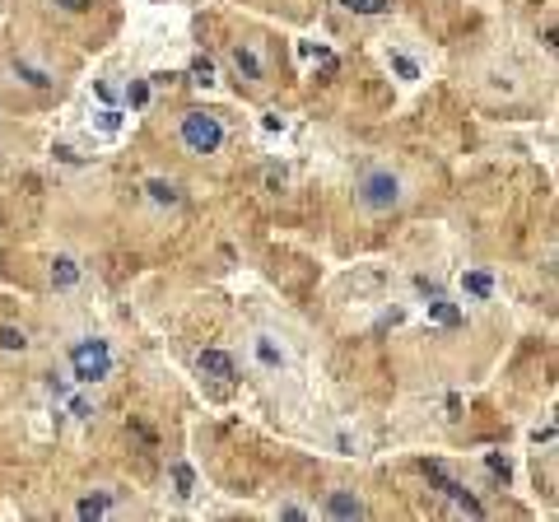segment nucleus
Returning a JSON list of instances; mask_svg holds the SVG:
<instances>
[{"mask_svg":"<svg viewBox=\"0 0 559 522\" xmlns=\"http://www.w3.org/2000/svg\"><path fill=\"white\" fill-rule=\"evenodd\" d=\"M355 196H359L364 211L387 215V211H397V205H401V178H397V173H387V169H373V173L359 178Z\"/></svg>","mask_w":559,"mask_h":522,"instance_id":"obj_1","label":"nucleus"},{"mask_svg":"<svg viewBox=\"0 0 559 522\" xmlns=\"http://www.w3.org/2000/svg\"><path fill=\"white\" fill-rule=\"evenodd\" d=\"M108 373H112V350H108V341L89 336V341H75V345H70V378H75V383H103Z\"/></svg>","mask_w":559,"mask_h":522,"instance_id":"obj_2","label":"nucleus"},{"mask_svg":"<svg viewBox=\"0 0 559 522\" xmlns=\"http://www.w3.org/2000/svg\"><path fill=\"white\" fill-rule=\"evenodd\" d=\"M182 145H186L192 154H215L219 145H224L219 117H215V112H186V117H182Z\"/></svg>","mask_w":559,"mask_h":522,"instance_id":"obj_3","label":"nucleus"},{"mask_svg":"<svg viewBox=\"0 0 559 522\" xmlns=\"http://www.w3.org/2000/svg\"><path fill=\"white\" fill-rule=\"evenodd\" d=\"M420 471H424V476L433 480V485H439V490H443V494L452 499V504L462 509V513H471V518H485V504H481V499H475V494H471L466 485H457V480H452V476H448V471H443L439 462H420Z\"/></svg>","mask_w":559,"mask_h":522,"instance_id":"obj_4","label":"nucleus"},{"mask_svg":"<svg viewBox=\"0 0 559 522\" xmlns=\"http://www.w3.org/2000/svg\"><path fill=\"white\" fill-rule=\"evenodd\" d=\"M196 369L205 373V378H215V383H234V378H238V364H234V354H224V350H201Z\"/></svg>","mask_w":559,"mask_h":522,"instance_id":"obj_5","label":"nucleus"},{"mask_svg":"<svg viewBox=\"0 0 559 522\" xmlns=\"http://www.w3.org/2000/svg\"><path fill=\"white\" fill-rule=\"evenodd\" d=\"M364 513H368V509H364L349 490H331V494H326V518H364Z\"/></svg>","mask_w":559,"mask_h":522,"instance_id":"obj_6","label":"nucleus"},{"mask_svg":"<svg viewBox=\"0 0 559 522\" xmlns=\"http://www.w3.org/2000/svg\"><path fill=\"white\" fill-rule=\"evenodd\" d=\"M429 322H439V327H462V308L448 303L443 294H433V299H429Z\"/></svg>","mask_w":559,"mask_h":522,"instance_id":"obj_7","label":"nucleus"},{"mask_svg":"<svg viewBox=\"0 0 559 522\" xmlns=\"http://www.w3.org/2000/svg\"><path fill=\"white\" fill-rule=\"evenodd\" d=\"M79 285V261L75 257H56L52 261V289H75Z\"/></svg>","mask_w":559,"mask_h":522,"instance_id":"obj_8","label":"nucleus"},{"mask_svg":"<svg viewBox=\"0 0 559 522\" xmlns=\"http://www.w3.org/2000/svg\"><path fill=\"white\" fill-rule=\"evenodd\" d=\"M108 509H112V490H98V494H85V499H79V504H75V513H79V518H85V522L103 518V513H108Z\"/></svg>","mask_w":559,"mask_h":522,"instance_id":"obj_9","label":"nucleus"},{"mask_svg":"<svg viewBox=\"0 0 559 522\" xmlns=\"http://www.w3.org/2000/svg\"><path fill=\"white\" fill-rule=\"evenodd\" d=\"M14 75H19V79H24V85H29V89H52V75H47L43 66H33V61H24V56H19V61H14Z\"/></svg>","mask_w":559,"mask_h":522,"instance_id":"obj_10","label":"nucleus"},{"mask_svg":"<svg viewBox=\"0 0 559 522\" xmlns=\"http://www.w3.org/2000/svg\"><path fill=\"white\" fill-rule=\"evenodd\" d=\"M144 192H150L154 205H169V211H173V205H182V192H177L173 182H163V178H150V182H144Z\"/></svg>","mask_w":559,"mask_h":522,"instance_id":"obj_11","label":"nucleus"},{"mask_svg":"<svg viewBox=\"0 0 559 522\" xmlns=\"http://www.w3.org/2000/svg\"><path fill=\"white\" fill-rule=\"evenodd\" d=\"M462 289H466L471 299H489V294H494V276H485V270H466Z\"/></svg>","mask_w":559,"mask_h":522,"instance_id":"obj_12","label":"nucleus"},{"mask_svg":"<svg viewBox=\"0 0 559 522\" xmlns=\"http://www.w3.org/2000/svg\"><path fill=\"white\" fill-rule=\"evenodd\" d=\"M234 66L243 79H261V56L252 47H234Z\"/></svg>","mask_w":559,"mask_h":522,"instance_id":"obj_13","label":"nucleus"},{"mask_svg":"<svg viewBox=\"0 0 559 522\" xmlns=\"http://www.w3.org/2000/svg\"><path fill=\"white\" fill-rule=\"evenodd\" d=\"M257 360H261L266 369H284V350H280L271 336H257Z\"/></svg>","mask_w":559,"mask_h":522,"instance_id":"obj_14","label":"nucleus"},{"mask_svg":"<svg viewBox=\"0 0 559 522\" xmlns=\"http://www.w3.org/2000/svg\"><path fill=\"white\" fill-rule=\"evenodd\" d=\"M173 485H177V499H192L196 494V471L186 462H173Z\"/></svg>","mask_w":559,"mask_h":522,"instance_id":"obj_15","label":"nucleus"},{"mask_svg":"<svg viewBox=\"0 0 559 522\" xmlns=\"http://www.w3.org/2000/svg\"><path fill=\"white\" fill-rule=\"evenodd\" d=\"M341 5H345L349 14H364V19H373V14H387V10H391V0H341Z\"/></svg>","mask_w":559,"mask_h":522,"instance_id":"obj_16","label":"nucleus"},{"mask_svg":"<svg viewBox=\"0 0 559 522\" xmlns=\"http://www.w3.org/2000/svg\"><path fill=\"white\" fill-rule=\"evenodd\" d=\"M0 350H10V354H24L29 350V336L19 327H0Z\"/></svg>","mask_w":559,"mask_h":522,"instance_id":"obj_17","label":"nucleus"},{"mask_svg":"<svg viewBox=\"0 0 559 522\" xmlns=\"http://www.w3.org/2000/svg\"><path fill=\"white\" fill-rule=\"evenodd\" d=\"M94 127H98L103 136H117V131H121V112H117V108H103V112H94Z\"/></svg>","mask_w":559,"mask_h":522,"instance_id":"obj_18","label":"nucleus"},{"mask_svg":"<svg viewBox=\"0 0 559 522\" xmlns=\"http://www.w3.org/2000/svg\"><path fill=\"white\" fill-rule=\"evenodd\" d=\"M192 79H196V85H215V66L205 56H196L192 61Z\"/></svg>","mask_w":559,"mask_h":522,"instance_id":"obj_19","label":"nucleus"},{"mask_svg":"<svg viewBox=\"0 0 559 522\" xmlns=\"http://www.w3.org/2000/svg\"><path fill=\"white\" fill-rule=\"evenodd\" d=\"M391 70H397L401 79H420V66L410 56H391Z\"/></svg>","mask_w":559,"mask_h":522,"instance_id":"obj_20","label":"nucleus"},{"mask_svg":"<svg viewBox=\"0 0 559 522\" xmlns=\"http://www.w3.org/2000/svg\"><path fill=\"white\" fill-rule=\"evenodd\" d=\"M127 98H131V108H144V103H150V85H144V79H136V85L127 89Z\"/></svg>","mask_w":559,"mask_h":522,"instance_id":"obj_21","label":"nucleus"},{"mask_svg":"<svg viewBox=\"0 0 559 522\" xmlns=\"http://www.w3.org/2000/svg\"><path fill=\"white\" fill-rule=\"evenodd\" d=\"M485 467H489L494 476H499V480H508V476H513V467L504 462V457H499V452H489V457H485Z\"/></svg>","mask_w":559,"mask_h":522,"instance_id":"obj_22","label":"nucleus"},{"mask_svg":"<svg viewBox=\"0 0 559 522\" xmlns=\"http://www.w3.org/2000/svg\"><path fill=\"white\" fill-rule=\"evenodd\" d=\"M70 415L75 420H94V406L85 402V396H70Z\"/></svg>","mask_w":559,"mask_h":522,"instance_id":"obj_23","label":"nucleus"},{"mask_svg":"<svg viewBox=\"0 0 559 522\" xmlns=\"http://www.w3.org/2000/svg\"><path fill=\"white\" fill-rule=\"evenodd\" d=\"M52 5L70 10V14H85V10H94V0H52Z\"/></svg>","mask_w":559,"mask_h":522,"instance_id":"obj_24","label":"nucleus"},{"mask_svg":"<svg viewBox=\"0 0 559 522\" xmlns=\"http://www.w3.org/2000/svg\"><path fill=\"white\" fill-rule=\"evenodd\" d=\"M56 159H61V163H70V169H79V163H85V159L70 150V145H56Z\"/></svg>","mask_w":559,"mask_h":522,"instance_id":"obj_25","label":"nucleus"},{"mask_svg":"<svg viewBox=\"0 0 559 522\" xmlns=\"http://www.w3.org/2000/svg\"><path fill=\"white\" fill-rule=\"evenodd\" d=\"M280 518H284V522H308V513H303V509H294V504H284V509H280Z\"/></svg>","mask_w":559,"mask_h":522,"instance_id":"obj_26","label":"nucleus"},{"mask_svg":"<svg viewBox=\"0 0 559 522\" xmlns=\"http://www.w3.org/2000/svg\"><path fill=\"white\" fill-rule=\"evenodd\" d=\"M98 98H103V103H112V98H117V85H108V79H98Z\"/></svg>","mask_w":559,"mask_h":522,"instance_id":"obj_27","label":"nucleus"}]
</instances>
